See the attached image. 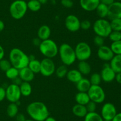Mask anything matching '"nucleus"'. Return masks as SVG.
<instances>
[{
  "label": "nucleus",
  "mask_w": 121,
  "mask_h": 121,
  "mask_svg": "<svg viewBox=\"0 0 121 121\" xmlns=\"http://www.w3.org/2000/svg\"><path fill=\"white\" fill-rule=\"evenodd\" d=\"M96 12V14L99 19H105L108 17V6L104 4L100 3L99 5L97 7L96 9H95Z\"/></svg>",
  "instance_id": "obj_26"
},
{
  "label": "nucleus",
  "mask_w": 121,
  "mask_h": 121,
  "mask_svg": "<svg viewBox=\"0 0 121 121\" xmlns=\"http://www.w3.org/2000/svg\"><path fill=\"white\" fill-rule=\"evenodd\" d=\"M9 60L12 66L20 70L28 66L29 58L28 56L22 50L17 47H14L9 52Z\"/></svg>",
  "instance_id": "obj_2"
},
{
  "label": "nucleus",
  "mask_w": 121,
  "mask_h": 121,
  "mask_svg": "<svg viewBox=\"0 0 121 121\" xmlns=\"http://www.w3.org/2000/svg\"><path fill=\"white\" fill-rule=\"evenodd\" d=\"M5 73L7 78L13 80L19 76V70H18L16 68L11 66L10 68L5 71Z\"/></svg>",
  "instance_id": "obj_31"
},
{
  "label": "nucleus",
  "mask_w": 121,
  "mask_h": 121,
  "mask_svg": "<svg viewBox=\"0 0 121 121\" xmlns=\"http://www.w3.org/2000/svg\"><path fill=\"white\" fill-rule=\"evenodd\" d=\"M99 1H100V3L104 4L107 6H109L113 2H114L115 0H99Z\"/></svg>",
  "instance_id": "obj_45"
},
{
  "label": "nucleus",
  "mask_w": 121,
  "mask_h": 121,
  "mask_svg": "<svg viewBox=\"0 0 121 121\" xmlns=\"http://www.w3.org/2000/svg\"><path fill=\"white\" fill-rule=\"evenodd\" d=\"M80 5L83 9L86 11H95L100 4L99 0H80Z\"/></svg>",
  "instance_id": "obj_16"
},
{
  "label": "nucleus",
  "mask_w": 121,
  "mask_h": 121,
  "mask_svg": "<svg viewBox=\"0 0 121 121\" xmlns=\"http://www.w3.org/2000/svg\"><path fill=\"white\" fill-rule=\"evenodd\" d=\"M108 18L110 20L115 19H121V2L115 1L108 6Z\"/></svg>",
  "instance_id": "obj_15"
},
{
  "label": "nucleus",
  "mask_w": 121,
  "mask_h": 121,
  "mask_svg": "<svg viewBox=\"0 0 121 121\" xmlns=\"http://www.w3.org/2000/svg\"><path fill=\"white\" fill-rule=\"evenodd\" d=\"M44 121H57L56 120V119L54 118V117L49 116L48 117H47V118L45 119Z\"/></svg>",
  "instance_id": "obj_51"
},
{
  "label": "nucleus",
  "mask_w": 121,
  "mask_h": 121,
  "mask_svg": "<svg viewBox=\"0 0 121 121\" xmlns=\"http://www.w3.org/2000/svg\"><path fill=\"white\" fill-rule=\"evenodd\" d=\"M27 2L24 0H15L11 4L9 8L11 16L15 20L22 19L27 13Z\"/></svg>",
  "instance_id": "obj_5"
},
{
  "label": "nucleus",
  "mask_w": 121,
  "mask_h": 121,
  "mask_svg": "<svg viewBox=\"0 0 121 121\" xmlns=\"http://www.w3.org/2000/svg\"><path fill=\"white\" fill-rule=\"evenodd\" d=\"M34 74H35L28 66L22 68L19 70L18 77L21 78L22 81L30 83L34 79V75H35Z\"/></svg>",
  "instance_id": "obj_17"
},
{
  "label": "nucleus",
  "mask_w": 121,
  "mask_h": 121,
  "mask_svg": "<svg viewBox=\"0 0 121 121\" xmlns=\"http://www.w3.org/2000/svg\"><path fill=\"white\" fill-rule=\"evenodd\" d=\"M117 114V108L113 103L107 102L102 107L100 115L105 121H112Z\"/></svg>",
  "instance_id": "obj_11"
},
{
  "label": "nucleus",
  "mask_w": 121,
  "mask_h": 121,
  "mask_svg": "<svg viewBox=\"0 0 121 121\" xmlns=\"http://www.w3.org/2000/svg\"><path fill=\"white\" fill-rule=\"evenodd\" d=\"M25 121H35L33 119H26Z\"/></svg>",
  "instance_id": "obj_53"
},
{
  "label": "nucleus",
  "mask_w": 121,
  "mask_h": 121,
  "mask_svg": "<svg viewBox=\"0 0 121 121\" xmlns=\"http://www.w3.org/2000/svg\"><path fill=\"white\" fill-rule=\"evenodd\" d=\"M27 112L31 119L35 121H44L50 116L49 110L43 102L35 101L27 107Z\"/></svg>",
  "instance_id": "obj_1"
},
{
  "label": "nucleus",
  "mask_w": 121,
  "mask_h": 121,
  "mask_svg": "<svg viewBox=\"0 0 121 121\" xmlns=\"http://www.w3.org/2000/svg\"><path fill=\"white\" fill-rule=\"evenodd\" d=\"M5 28V24L2 20H0V33L4 30Z\"/></svg>",
  "instance_id": "obj_50"
},
{
  "label": "nucleus",
  "mask_w": 121,
  "mask_h": 121,
  "mask_svg": "<svg viewBox=\"0 0 121 121\" xmlns=\"http://www.w3.org/2000/svg\"><path fill=\"white\" fill-rule=\"evenodd\" d=\"M102 80L105 83H111L115 80L116 72L111 67L109 64L106 63L103 66L100 73Z\"/></svg>",
  "instance_id": "obj_13"
},
{
  "label": "nucleus",
  "mask_w": 121,
  "mask_h": 121,
  "mask_svg": "<svg viewBox=\"0 0 121 121\" xmlns=\"http://www.w3.org/2000/svg\"><path fill=\"white\" fill-rule=\"evenodd\" d=\"M27 66L34 74L39 73L40 71V66H41L40 61L37 59L29 60V62H28V66Z\"/></svg>",
  "instance_id": "obj_30"
},
{
  "label": "nucleus",
  "mask_w": 121,
  "mask_h": 121,
  "mask_svg": "<svg viewBox=\"0 0 121 121\" xmlns=\"http://www.w3.org/2000/svg\"><path fill=\"white\" fill-rule=\"evenodd\" d=\"M5 55V51L3 47L0 45V60L2 59L4 57Z\"/></svg>",
  "instance_id": "obj_49"
},
{
  "label": "nucleus",
  "mask_w": 121,
  "mask_h": 121,
  "mask_svg": "<svg viewBox=\"0 0 121 121\" xmlns=\"http://www.w3.org/2000/svg\"><path fill=\"white\" fill-rule=\"evenodd\" d=\"M5 98V88L0 86V102H2Z\"/></svg>",
  "instance_id": "obj_42"
},
{
  "label": "nucleus",
  "mask_w": 121,
  "mask_h": 121,
  "mask_svg": "<svg viewBox=\"0 0 121 121\" xmlns=\"http://www.w3.org/2000/svg\"><path fill=\"white\" fill-rule=\"evenodd\" d=\"M93 30L96 35L104 38L108 37L112 31L110 21L105 19H99L96 20L93 23Z\"/></svg>",
  "instance_id": "obj_6"
},
{
  "label": "nucleus",
  "mask_w": 121,
  "mask_h": 121,
  "mask_svg": "<svg viewBox=\"0 0 121 121\" xmlns=\"http://www.w3.org/2000/svg\"><path fill=\"white\" fill-rule=\"evenodd\" d=\"M112 121H121V112L117 113L116 116L113 117Z\"/></svg>",
  "instance_id": "obj_48"
},
{
  "label": "nucleus",
  "mask_w": 121,
  "mask_h": 121,
  "mask_svg": "<svg viewBox=\"0 0 121 121\" xmlns=\"http://www.w3.org/2000/svg\"><path fill=\"white\" fill-rule=\"evenodd\" d=\"M78 70L82 75H87L90 74L92 71L91 64L87 60L79 61L78 64Z\"/></svg>",
  "instance_id": "obj_22"
},
{
  "label": "nucleus",
  "mask_w": 121,
  "mask_h": 121,
  "mask_svg": "<svg viewBox=\"0 0 121 121\" xmlns=\"http://www.w3.org/2000/svg\"><path fill=\"white\" fill-rule=\"evenodd\" d=\"M21 97L19 85L12 84H9L5 88V98L10 103L19 102Z\"/></svg>",
  "instance_id": "obj_9"
},
{
  "label": "nucleus",
  "mask_w": 121,
  "mask_h": 121,
  "mask_svg": "<svg viewBox=\"0 0 121 121\" xmlns=\"http://www.w3.org/2000/svg\"><path fill=\"white\" fill-rule=\"evenodd\" d=\"M13 84H15V85H20V84H21V83L22 82V81L21 80V78H20V77H17L16 78H15L14 79H13Z\"/></svg>",
  "instance_id": "obj_47"
},
{
  "label": "nucleus",
  "mask_w": 121,
  "mask_h": 121,
  "mask_svg": "<svg viewBox=\"0 0 121 121\" xmlns=\"http://www.w3.org/2000/svg\"><path fill=\"white\" fill-rule=\"evenodd\" d=\"M104 121H105V120H104Z\"/></svg>",
  "instance_id": "obj_55"
},
{
  "label": "nucleus",
  "mask_w": 121,
  "mask_h": 121,
  "mask_svg": "<svg viewBox=\"0 0 121 121\" xmlns=\"http://www.w3.org/2000/svg\"><path fill=\"white\" fill-rule=\"evenodd\" d=\"M0 81H1V80H0Z\"/></svg>",
  "instance_id": "obj_57"
},
{
  "label": "nucleus",
  "mask_w": 121,
  "mask_h": 121,
  "mask_svg": "<svg viewBox=\"0 0 121 121\" xmlns=\"http://www.w3.org/2000/svg\"><path fill=\"white\" fill-rule=\"evenodd\" d=\"M61 4L64 7L67 8H70L73 6L72 0H61Z\"/></svg>",
  "instance_id": "obj_41"
},
{
  "label": "nucleus",
  "mask_w": 121,
  "mask_h": 121,
  "mask_svg": "<svg viewBox=\"0 0 121 121\" xmlns=\"http://www.w3.org/2000/svg\"><path fill=\"white\" fill-rule=\"evenodd\" d=\"M96 103L91 100H90L89 103L86 105V107L87 110V112H96Z\"/></svg>",
  "instance_id": "obj_39"
},
{
  "label": "nucleus",
  "mask_w": 121,
  "mask_h": 121,
  "mask_svg": "<svg viewBox=\"0 0 121 121\" xmlns=\"http://www.w3.org/2000/svg\"><path fill=\"white\" fill-rule=\"evenodd\" d=\"M117 1H119V2H121V0H115Z\"/></svg>",
  "instance_id": "obj_54"
},
{
  "label": "nucleus",
  "mask_w": 121,
  "mask_h": 121,
  "mask_svg": "<svg viewBox=\"0 0 121 121\" xmlns=\"http://www.w3.org/2000/svg\"><path fill=\"white\" fill-rule=\"evenodd\" d=\"M66 28L71 32H76L80 29V21L75 15L70 14L67 15L65 20Z\"/></svg>",
  "instance_id": "obj_12"
},
{
  "label": "nucleus",
  "mask_w": 121,
  "mask_h": 121,
  "mask_svg": "<svg viewBox=\"0 0 121 121\" xmlns=\"http://www.w3.org/2000/svg\"><path fill=\"white\" fill-rule=\"evenodd\" d=\"M89 79L90 83L92 85H100V83L102 81L100 74L98 72H95V73L92 74Z\"/></svg>",
  "instance_id": "obj_33"
},
{
  "label": "nucleus",
  "mask_w": 121,
  "mask_h": 121,
  "mask_svg": "<svg viewBox=\"0 0 121 121\" xmlns=\"http://www.w3.org/2000/svg\"><path fill=\"white\" fill-rule=\"evenodd\" d=\"M28 9L31 11H39L41 8V4L38 0H28L27 2Z\"/></svg>",
  "instance_id": "obj_29"
},
{
  "label": "nucleus",
  "mask_w": 121,
  "mask_h": 121,
  "mask_svg": "<svg viewBox=\"0 0 121 121\" xmlns=\"http://www.w3.org/2000/svg\"><path fill=\"white\" fill-rule=\"evenodd\" d=\"M92 26V23L89 20H85L80 21V28L84 30H89Z\"/></svg>",
  "instance_id": "obj_40"
},
{
  "label": "nucleus",
  "mask_w": 121,
  "mask_h": 121,
  "mask_svg": "<svg viewBox=\"0 0 121 121\" xmlns=\"http://www.w3.org/2000/svg\"><path fill=\"white\" fill-rule=\"evenodd\" d=\"M87 93L90 100L94 102L96 104L102 103L106 98L105 91L100 85H91Z\"/></svg>",
  "instance_id": "obj_8"
},
{
  "label": "nucleus",
  "mask_w": 121,
  "mask_h": 121,
  "mask_svg": "<svg viewBox=\"0 0 121 121\" xmlns=\"http://www.w3.org/2000/svg\"><path fill=\"white\" fill-rule=\"evenodd\" d=\"M109 39L112 42L119 41L121 40V32L112 30L108 36Z\"/></svg>",
  "instance_id": "obj_36"
},
{
  "label": "nucleus",
  "mask_w": 121,
  "mask_h": 121,
  "mask_svg": "<svg viewBox=\"0 0 121 121\" xmlns=\"http://www.w3.org/2000/svg\"><path fill=\"white\" fill-rule=\"evenodd\" d=\"M97 55L100 60L108 62L111 61L115 55L111 50L110 46L104 45L98 47Z\"/></svg>",
  "instance_id": "obj_14"
},
{
  "label": "nucleus",
  "mask_w": 121,
  "mask_h": 121,
  "mask_svg": "<svg viewBox=\"0 0 121 121\" xmlns=\"http://www.w3.org/2000/svg\"><path fill=\"white\" fill-rule=\"evenodd\" d=\"M40 73L44 77H50L55 73L56 65L54 61L50 58H44L40 61Z\"/></svg>",
  "instance_id": "obj_10"
},
{
  "label": "nucleus",
  "mask_w": 121,
  "mask_h": 121,
  "mask_svg": "<svg viewBox=\"0 0 121 121\" xmlns=\"http://www.w3.org/2000/svg\"><path fill=\"white\" fill-rule=\"evenodd\" d=\"M76 88L79 92H87L91 87L89 79L83 77L79 82L76 84Z\"/></svg>",
  "instance_id": "obj_21"
},
{
  "label": "nucleus",
  "mask_w": 121,
  "mask_h": 121,
  "mask_svg": "<svg viewBox=\"0 0 121 121\" xmlns=\"http://www.w3.org/2000/svg\"><path fill=\"white\" fill-rule=\"evenodd\" d=\"M120 98H121V96H120Z\"/></svg>",
  "instance_id": "obj_56"
},
{
  "label": "nucleus",
  "mask_w": 121,
  "mask_h": 121,
  "mask_svg": "<svg viewBox=\"0 0 121 121\" xmlns=\"http://www.w3.org/2000/svg\"><path fill=\"white\" fill-rule=\"evenodd\" d=\"M39 49L45 58L50 59L56 56L59 53V46L54 40L50 39L41 41Z\"/></svg>",
  "instance_id": "obj_4"
},
{
  "label": "nucleus",
  "mask_w": 121,
  "mask_h": 121,
  "mask_svg": "<svg viewBox=\"0 0 121 121\" xmlns=\"http://www.w3.org/2000/svg\"><path fill=\"white\" fill-rule=\"evenodd\" d=\"M66 77L70 82L76 84L83 78V75L78 69H72L68 70Z\"/></svg>",
  "instance_id": "obj_18"
},
{
  "label": "nucleus",
  "mask_w": 121,
  "mask_h": 121,
  "mask_svg": "<svg viewBox=\"0 0 121 121\" xmlns=\"http://www.w3.org/2000/svg\"><path fill=\"white\" fill-rule=\"evenodd\" d=\"M110 47L114 55H121V40L112 42Z\"/></svg>",
  "instance_id": "obj_34"
},
{
  "label": "nucleus",
  "mask_w": 121,
  "mask_h": 121,
  "mask_svg": "<svg viewBox=\"0 0 121 121\" xmlns=\"http://www.w3.org/2000/svg\"><path fill=\"white\" fill-rule=\"evenodd\" d=\"M20 87V92H21V96L24 97H28L30 96L32 93V86L29 82L22 81L21 84L19 85Z\"/></svg>",
  "instance_id": "obj_25"
},
{
  "label": "nucleus",
  "mask_w": 121,
  "mask_h": 121,
  "mask_svg": "<svg viewBox=\"0 0 121 121\" xmlns=\"http://www.w3.org/2000/svg\"><path fill=\"white\" fill-rule=\"evenodd\" d=\"M84 121H104L100 114L94 112H88L84 117Z\"/></svg>",
  "instance_id": "obj_28"
},
{
  "label": "nucleus",
  "mask_w": 121,
  "mask_h": 121,
  "mask_svg": "<svg viewBox=\"0 0 121 121\" xmlns=\"http://www.w3.org/2000/svg\"><path fill=\"white\" fill-rule=\"evenodd\" d=\"M76 59L79 61L87 60L92 55V49L91 46L85 42L78 43L74 48Z\"/></svg>",
  "instance_id": "obj_7"
},
{
  "label": "nucleus",
  "mask_w": 121,
  "mask_h": 121,
  "mask_svg": "<svg viewBox=\"0 0 121 121\" xmlns=\"http://www.w3.org/2000/svg\"><path fill=\"white\" fill-rule=\"evenodd\" d=\"M93 43H94L95 45L98 46V47H100V46L104 45V43H105V38L96 35L95 37L93 38Z\"/></svg>",
  "instance_id": "obj_38"
},
{
  "label": "nucleus",
  "mask_w": 121,
  "mask_h": 121,
  "mask_svg": "<svg viewBox=\"0 0 121 121\" xmlns=\"http://www.w3.org/2000/svg\"><path fill=\"white\" fill-rule=\"evenodd\" d=\"M51 36V29L47 25H43L39 27L37 31V37L41 40L50 39Z\"/></svg>",
  "instance_id": "obj_19"
},
{
  "label": "nucleus",
  "mask_w": 121,
  "mask_h": 121,
  "mask_svg": "<svg viewBox=\"0 0 121 121\" xmlns=\"http://www.w3.org/2000/svg\"><path fill=\"white\" fill-rule=\"evenodd\" d=\"M12 66L10 61L8 59H2L0 60V70L2 71L5 72Z\"/></svg>",
  "instance_id": "obj_37"
},
{
  "label": "nucleus",
  "mask_w": 121,
  "mask_h": 121,
  "mask_svg": "<svg viewBox=\"0 0 121 121\" xmlns=\"http://www.w3.org/2000/svg\"><path fill=\"white\" fill-rule=\"evenodd\" d=\"M67 72H68V68L66 65H60L56 69L55 73L57 77L59 78H63L65 77L67 75Z\"/></svg>",
  "instance_id": "obj_32"
},
{
  "label": "nucleus",
  "mask_w": 121,
  "mask_h": 121,
  "mask_svg": "<svg viewBox=\"0 0 121 121\" xmlns=\"http://www.w3.org/2000/svg\"><path fill=\"white\" fill-rule=\"evenodd\" d=\"M38 1L40 2V3L41 4V5L45 4L47 2V0H38Z\"/></svg>",
  "instance_id": "obj_52"
},
{
  "label": "nucleus",
  "mask_w": 121,
  "mask_h": 121,
  "mask_svg": "<svg viewBox=\"0 0 121 121\" xmlns=\"http://www.w3.org/2000/svg\"><path fill=\"white\" fill-rule=\"evenodd\" d=\"M6 112L11 118L15 117L18 113V106L15 103H10L7 106Z\"/></svg>",
  "instance_id": "obj_27"
},
{
  "label": "nucleus",
  "mask_w": 121,
  "mask_h": 121,
  "mask_svg": "<svg viewBox=\"0 0 121 121\" xmlns=\"http://www.w3.org/2000/svg\"><path fill=\"white\" fill-rule=\"evenodd\" d=\"M60 60L63 64L69 66L74 63L76 60L74 49L68 43H63L59 47V53Z\"/></svg>",
  "instance_id": "obj_3"
},
{
  "label": "nucleus",
  "mask_w": 121,
  "mask_h": 121,
  "mask_svg": "<svg viewBox=\"0 0 121 121\" xmlns=\"http://www.w3.org/2000/svg\"><path fill=\"white\" fill-rule=\"evenodd\" d=\"M111 67L116 72H121V55H115L109 62Z\"/></svg>",
  "instance_id": "obj_23"
},
{
  "label": "nucleus",
  "mask_w": 121,
  "mask_h": 121,
  "mask_svg": "<svg viewBox=\"0 0 121 121\" xmlns=\"http://www.w3.org/2000/svg\"><path fill=\"white\" fill-rule=\"evenodd\" d=\"M115 79L116 81H117L118 84H121V72H118V73H116Z\"/></svg>",
  "instance_id": "obj_46"
},
{
  "label": "nucleus",
  "mask_w": 121,
  "mask_h": 121,
  "mask_svg": "<svg viewBox=\"0 0 121 121\" xmlns=\"http://www.w3.org/2000/svg\"><path fill=\"white\" fill-rule=\"evenodd\" d=\"M90 100H91L87 92L78 91L75 96V101L77 104L86 106Z\"/></svg>",
  "instance_id": "obj_24"
},
{
  "label": "nucleus",
  "mask_w": 121,
  "mask_h": 121,
  "mask_svg": "<svg viewBox=\"0 0 121 121\" xmlns=\"http://www.w3.org/2000/svg\"><path fill=\"white\" fill-rule=\"evenodd\" d=\"M32 42H33V44L34 46H38V47H39V46H40V43H41V40L37 37L34 38V39H33V40H32Z\"/></svg>",
  "instance_id": "obj_44"
},
{
  "label": "nucleus",
  "mask_w": 121,
  "mask_h": 121,
  "mask_svg": "<svg viewBox=\"0 0 121 121\" xmlns=\"http://www.w3.org/2000/svg\"><path fill=\"white\" fill-rule=\"evenodd\" d=\"M15 120L16 121H25L26 120V116L24 114L22 113H18L15 116Z\"/></svg>",
  "instance_id": "obj_43"
},
{
  "label": "nucleus",
  "mask_w": 121,
  "mask_h": 121,
  "mask_svg": "<svg viewBox=\"0 0 121 121\" xmlns=\"http://www.w3.org/2000/svg\"><path fill=\"white\" fill-rule=\"evenodd\" d=\"M72 110L73 115L78 117H85L88 113L86 106L77 104V103L73 106Z\"/></svg>",
  "instance_id": "obj_20"
},
{
  "label": "nucleus",
  "mask_w": 121,
  "mask_h": 121,
  "mask_svg": "<svg viewBox=\"0 0 121 121\" xmlns=\"http://www.w3.org/2000/svg\"><path fill=\"white\" fill-rule=\"evenodd\" d=\"M112 30L121 32V19H115L110 21Z\"/></svg>",
  "instance_id": "obj_35"
}]
</instances>
